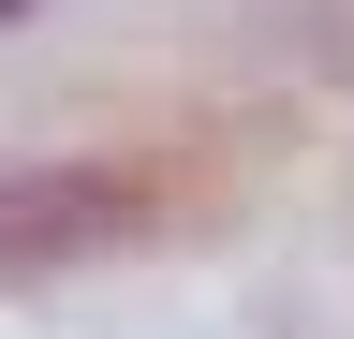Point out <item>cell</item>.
I'll use <instances>...</instances> for the list:
<instances>
[{"label":"cell","instance_id":"cell-1","mask_svg":"<svg viewBox=\"0 0 354 339\" xmlns=\"http://www.w3.org/2000/svg\"><path fill=\"white\" fill-rule=\"evenodd\" d=\"M192 206V162L133 148V162H59V177H15L0 192V266H74V251H118V236H162Z\"/></svg>","mask_w":354,"mask_h":339}]
</instances>
